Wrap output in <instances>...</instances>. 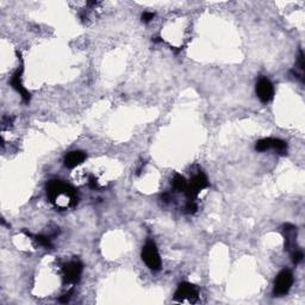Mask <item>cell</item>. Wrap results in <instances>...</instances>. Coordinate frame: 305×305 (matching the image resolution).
Here are the masks:
<instances>
[{"label":"cell","mask_w":305,"mask_h":305,"mask_svg":"<svg viewBox=\"0 0 305 305\" xmlns=\"http://www.w3.org/2000/svg\"><path fill=\"white\" fill-rule=\"evenodd\" d=\"M297 66H298V69L301 70V74L304 75V54H303V50H299L298 59H297Z\"/></svg>","instance_id":"17"},{"label":"cell","mask_w":305,"mask_h":305,"mask_svg":"<svg viewBox=\"0 0 305 305\" xmlns=\"http://www.w3.org/2000/svg\"><path fill=\"white\" fill-rule=\"evenodd\" d=\"M90 187L93 190L98 189V181H97V179L95 178V177H91L90 178Z\"/></svg>","instance_id":"19"},{"label":"cell","mask_w":305,"mask_h":305,"mask_svg":"<svg viewBox=\"0 0 305 305\" xmlns=\"http://www.w3.org/2000/svg\"><path fill=\"white\" fill-rule=\"evenodd\" d=\"M83 265L79 260H72L64 267V283L69 285H75L80 280L82 274Z\"/></svg>","instance_id":"6"},{"label":"cell","mask_w":305,"mask_h":305,"mask_svg":"<svg viewBox=\"0 0 305 305\" xmlns=\"http://www.w3.org/2000/svg\"><path fill=\"white\" fill-rule=\"evenodd\" d=\"M293 273L291 272V270L285 268L280 271L274 281V289H273L274 297H283L288 294L293 285Z\"/></svg>","instance_id":"3"},{"label":"cell","mask_w":305,"mask_h":305,"mask_svg":"<svg viewBox=\"0 0 305 305\" xmlns=\"http://www.w3.org/2000/svg\"><path fill=\"white\" fill-rule=\"evenodd\" d=\"M141 257L142 260L144 261V264L148 266L152 271H159L161 268V257L159 254V250L156 248V244L154 243V241L149 240L147 241V243L143 247L142 253H141Z\"/></svg>","instance_id":"2"},{"label":"cell","mask_w":305,"mask_h":305,"mask_svg":"<svg viewBox=\"0 0 305 305\" xmlns=\"http://www.w3.org/2000/svg\"><path fill=\"white\" fill-rule=\"evenodd\" d=\"M198 290L193 284L181 283L179 284L174 299L179 303H195L198 301Z\"/></svg>","instance_id":"4"},{"label":"cell","mask_w":305,"mask_h":305,"mask_svg":"<svg viewBox=\"0 0 305 305\" xmlns=\"http://www.w3.org/2000/svg\"><path fill=\"white\" fill-rule=\"evenodd\" d=\"M172 185H173V189L178 192H186L187 186H189V181L181 176V174H176L173 177V180H172Z\"/></svg>","instance_id":"11"},{"label":"cell","mask_w":305,"mask_h":305,"mask_svg":"<svg viewBox=\"0 0 305 305\" xmlns=\"http://www.w3.org/2000/svg\"><path fill=\"white\" fill-rule=\"evenodd\" d=\"M255 91H257V98L262 103H268L274 97V87H273L271 80L267 78H260L259 81L257 82Z\"/></svg>","instance_id":"7"},{"label":"cell","mask_w":305,"mask_h":305,"mask_svg":"<svg viewBox=\"0 0 305 305\" xmlns=\"http://www.w3.org/2000/svg\"><path fill=\"white\" fill-rule=\"evenodd\" d=\"M291 257H292V262H293L294 265H298L299 262L303 261V257H304L303 250L299 249V248H296L294 250H292Z\"/></svg>","instance_id":"15"},{"label":"cell","mask_w":305,"mask_h":305,"mask_svg":"<svg viewBox=\"0 0 305 305\" xmlns=\"http://www.w3.org/2000/svg\"><path fill=\"white\" fill-rule=\"evenodd\" d=\"M86 160V154L80 150H74V152H70L64 156V166L67 168H75L77 166L81 165L83 161Z\"/></svg>","instance_id":"10"},{"label":"cell","mask_w":305,"mask_h":305,"mask_svg":"<svg viewBox=\"0 0 305 305\" xmlns=\"http://www.w3.org/2000/svg\"><path fill=\"white\" fill-rule=\"evenodd\" d=\"M22 73H23V64L20 68H18L16 72L14 73V75L11 77V86L17 91L18 93L20 95L23 100H24L25 104L30 103V99H31V95L30 92L27 90V88L23 86L22 83Z\"/></svg>","instance_id":"8"},{"label":"cell","mask_w":305,"mask_h":305,"mask_svg":"<svg viewBox=\"0 0 305 305\" xmlns=\"http://www.w3.org/2000/svg\"><path fill=\"white\" fill-rule=\"evenodd\" d=\"M47 195L49 200L59 209L74 207L78 203L75 190L61 180H50L47 185Z\"/></svg>","instance_id":"1"},{"label":"cell","mask_w":305,"mask_h":305,"mask_svg":"<svg viewBox=\"0 0 305 305\" xmlns=\"http://www.w3.org/2000/svg\"><path fill=\"white\" fill-rule=\"evenodd\" d=\"M271 147H272V139L271 137L259 140L255 143V150H257V152H267L271 149Z\"/></svg>","instance_id":"14"},{"label":"cell","mask_w":305,"mask_h":305,"mask_svg":"<svg viewBox=\"0 0 305 305\" xmlns=\"http://www.w3.org/2000/svg\"><path fill=\"white\" fill-rule=\"evenodd\" d=\"M284 236H285V249L288 250H294L296 247V241H297V226L292 225V224L288 223L284 224L283 226Z\"/></svg>","instance_id":"9"},{"label":"cell","mask_w":305,"mask_h":305,"mask_svg":"<svg viewBox=\"0 0 305 305\" xmlns=\"http://www.w3.org/2000/svg\"><path fill=\"white\" fill-rule=\"evenodd\" d=\"M24 233L27 234L28 236H32L30 233H28V231L24 230ZM33 240H35L36 242H37L38 244L42 247H44V248H51L53 247V244H51V240L49 236H44V235H36V236H32Z\"/></svg>","instance_id":"13"},{"label":"cell","mask_w":305,"mask_h":305,"mask_svg":"<svg viewBox=\"0 0 305 305\" xmlns=\"http://www.w3.org/2000/svg\"><path fill=\"white\" fill-rule=\"evenodd\" d=\"M154 17H155V14H153V12H144V14L142 15V22L143 23L152 22Z\"/></svg>","instance_id":"18"},{"label":"cell","mask_w":305,"mask_h":305,"mask_svg":"<svg viewBox=\"0 0 305 305\" xmlns=\"http://www.w3.org/2000/svg\"><path fill=\"white\" fill-rule=\"evenodd\" d=\"M197 203H195V200H187V204L186 207H185V210H186L187 213H191V215H193V213L197 212Z\"/></svg>","instance_id":"16"},{"label":"cell","mask_w":305,"mask_h":305,"mask_svg":"<svg viewBox=\"0 0 305 305\" xmlns=\"http://www.w3.org/2000/svg\"><path fill=\"white\" fill-rule=\"evenodd\" d=\"M207 187H209V180L207 176L203 172H199V173L195 174L193 178L189 181V186H187L186 192H185L187 200H195L198 193L204 189H207Z\"/></svg>","instance_id":"5"},{"label":"cell","mask_w":305,"mask_h":305,"mask_svg":"<svg viewBox=\"0 0 305 305\" xmlns=\"http://www.w3.org/2000/svg\"><path fill=\"white\" fill-rule=\"evenodd\" d=\"M271 149H273L274 152L281 156L288 155V143L283 140L279 139H272V147Z\"/></svg>","instance_id":"12"}]
</instances>
